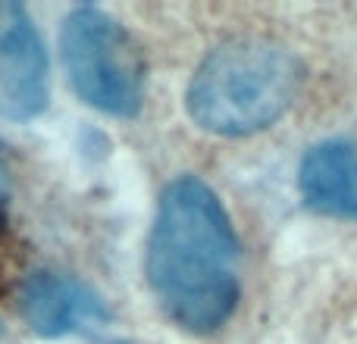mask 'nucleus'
<instances>
[{
	"instance_id": "f257e3e1",
	"label": "nucleus",
	"mask_w": 357,
	"mask_h": 344,
	"mask_svg": "<svg viewBox=\"0 0 357 344\" xmlns=\"http://www.w3.org/2000/svg\"><path fill=\"white\" fill-rule=\"evenodd\" d=\"M148 282L185 332L226 326L238 304V235L222 201L195 175L163 188L148 238Z\"/></svg>"
},
{
	"instance_id": "f03ea898",
	"label": "nucleus",
	"mask_w": 357,
	"mask_h": 344,
	"mask_svg": "<svg viewBox=\"0 0 357 344\" xmlns=\"http://www.w3.org/2000/svg\"><path fill=\"white\" fill-rule=\"evenodd\" d=\"M304 81V66L270 38H232L213 47L188 85V113L213 135H254L273 125Z\"/></svg>"
},
{
	"instance_id": "7ed1b4c3",
	"label": "nucleus",
	"mask_w": 357,
	"mask_h": 344,
	"mask_svg": "<svg viewBox=\"0 0 357 344\" xmlns=\"http://www.w3.org/2000/svg\"><path fill=\"white\" fill-rule=\"evenodd\" d=\"M63 66L88 107L129 119L144 100V56L138 41L104 10L79 6L60 31Z\"/></svg>"
},
{
	"instance_id": "20e7f679",
	"label": "nucleus",
	"mask_w": 357,
	"mask_h": 344,
	"mask_svg": "<svg viewBox=\"0 0 357 344\" xmlns=\"http://www.w3.org/2000/svg\"><path fill=\"white\" fill-rule=\"evenodd\" d=\"M47 107V54L19 3H0V116L22 123Z\"/></svg>"
},
{
	"instance_id": "39448f33",
	"label": "nucleus",
	"mask_w": 357,
	"mask_h": 344,
	"mask_svg": "<svg viewBox=\"0 0 357 344\" xmlns=\"http://www.w3.org/2000/svg\"><path fill=\"white\" fill-rule=\"evenodd\" d=\"M19 313L31 332L44 338L75 332L79 326L107 320V307L85 282L63 272H31L19 288Z\"/></svg>"
},
{
	"instance_id": "423d86ee",
	"label": "nucleus",
	"mask_w": 357,
	"mask_h": 344,
	"mask_svg": "<svg viewBox=\"0 0 357 344\" xmlns=\"http://www.w3.org/2000/svg\"><path fill=\"white\" fill-rule=\"evenodd\" d=\"M298 182L314 210L357 222V144L323 141L310 148Z\"/></svg>"
},
{
	"instance_id": "0eeeda50",
	"label": "nucleus",
	"mask_w": 357,
	"mask_h": 344,
	"mask_svg": "<svg viewBox=\"0 0 357 344\" xmlns=\"http://www.w3.org/2000/svg\"><path fill=\"white\" fill-rule=\"evenodd\" d=\"M6 203V160H3V141H0V210Z\"/></svg>"
}]
</instances>
